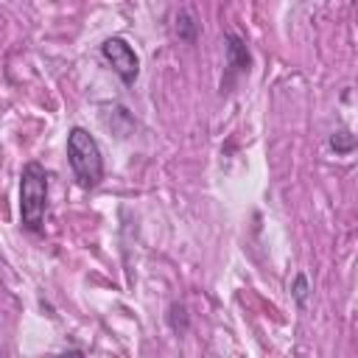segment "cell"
<instances>
[{"label": "cell", "mask_w": 358, "mask_h": 358, "mask_svg": "<svg viewBox=\"0 0 358 358\" xmlns=\"http://www.w3.org/2000/svg\"><path fill=\"white\" fill-rule=\"evenodd\" d=\"M48 210V171L39 162H25L20 173V218L28 232H39Z\"/></svg>", "instance_id": "cell-1"}, {"label": "cell", "mask_w": 358, "mask_h": 358, "mask_svg": "<svg viewBox=\"0 0 358 358\" xmlns=\"http://www.w3.org/2000/svg\"><path fill=\"white\" fill-rule=\"evenodd\" d=\"M67 159L81 187H95L103 179V157L87 129L73 126L67 131Z\"/></svg>", "instance_id": "cell-2"}, {"label": "cell", "mask_w": 358, "mask_h": 358, "mask_svg": "<svg viewBox=\"0 0 358 358\" xmlns=\"http://www.w3.org/2000/svg\"><path fill=\"white\" fill-rule=\"evenodd\" d=\"M101 56L106 59V64L117 73V78H120L126 87H131V84L137 81V76H140V56L134 53V48H131L123 36H109V39H103Z\"/></svg>", "instance_id": "cell-3"}, {"label": "cell", "mask_w": 358, "mask_h": 358, "mask_svg": "<svg viewBox=\"0 0 358 358\" xmlns=\"http://www.w3.org/2000/svg\"><path fill=\"white\" fill-rule=\"evenodd\" d=\"M224 50H227V78L221 81V90H224V87H229L238 76L249 73V67H252L249 45H246V39H243V36H238L235 31H229V34L224 36Z\"/></svg>", "instance_id": "cell-4"}, {"label": "cell", "mask_w": 358, "mask_h": 358, "mask_svg": "<svg viewBox=\"0 0 358 358\" xmlns=\"http://www.w3.org/2000/svg\"><path fill=\"white\" fill-rule=\"evenodd\" d=\"M176 34H179L182 42H196L199 22H196V17H193L187 8H182V11L176 14Z\"/></svg>", "instance_id": "cell-5"}, {"label": "cell", "mask_w": 358, "mask_h": 358, "mask_svg": "<svg viewBox=\"0 0 358 358\" xmlns=\"http://www.w3.org/2000/svg\"><path fill=\"white\" fill-rule=\"evenodd\" d=\"M330 148L344 157V154H352V151L358 148V140H355V134H350L347 129H338V131H333V137H330Z\"/></svg>", "instance_id": "cell-6"}, {"label": "cell", "mask_w": 358, "mask_h": 358, "mask_svg": "<svg viewBox=\"0 0 358 358\" xmlns=\"http://www.w3.org/2000/svg\"><path fill=\"white\" fill-rule=\"evenodd\" d=\"M168 322H171V327L179 333V330H187V308L185 305H179V302H173L171 308H168Z\"/></svg>", "instance_id": "cell-7"}, {"label": "cell", "mask_w": 358, "mask_h": 358, "mask_svg": "<svg viewBox=\"0 0 358 358\" xmlns=\"http://www.w3.org/2000/svg\"><path fill=\"white\" fill-rule=\"evenodd\" d=\"M291 294H294V299H296V305H305L308 302V294H310V285H308V277L299 271L296 277H294V285H291Z\"/></svg>", "instance_id": "cell-8"}, {"label": "cell", "mask_w": 358, "mask_h": 358, "mask_svg": "<svg viewBox=\"0 0 358 358\" xmlns=\"http://www.w3.org/2000/svg\"><path fill=\"white\" fill-rule=\"evenodd\" d=\"M56 358H84L78 350H73V352H64V355H56Z\"/></svg>", "instance_id": "cell-9"}]
</instances>
